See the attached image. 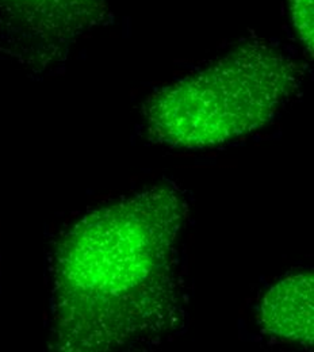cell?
<instances>
[{
	"mask_svg": "<svg viewBox=\"0 0 314 352\" xmlns=\"http://www.w3.org/2000/svg\"><path fill=\"white\" fill-rule=\"evenodd\" d=\"M187 216L163 184L92 212L63 239L54 265V328L69 351H109L175 327L178 240Z\"/></svg>",
	"mask_w": 314,
	"mask_h": 352,
	"instance_id": "cell-1",
	"label": "cell"
},
{
	"mask_svg": "<svg viewBox=\"0 0 314 352\" xmlns=\"http://www.w3.org/2000/svg\"><path fill=\"white\" fill-rule=\"evenodd\" d=\"M298 65L263 44H248L150 95L142 106L148 140L205 149L258 131L294 95Z\"/></svg>",
	"mask_w": 314,
	"mask_h": 352,
	"instance_id": "cell-2",
	"label": "cell"
},
{
	"mask_svg": "<svg viewBox=\"0 0 314 352\" xmlns=\"http://www.w3.org/2000/svg\"><path fill=\"white\" fill-rule=\"evenodd\" d=\"M314 276L293 274L282 279L265 296L260 308L263 329L272 336L313 347Z\"/></svg>",
	"mask_w": 314,
	"mask_h": 352,
	"instance_id": "cell-3",
	"label": "cell"
},
{
	"mask_svg": "<svg viewBox=\"0 0 314 352\" xmlns=\"http://www.w3.org/2000/svg\"><path fill=\"white\" fill-rule=\"evenodd\" d=\"M21 23L49 38L69 37L98 22L107 0H5Z\"/></svg>",
	"mask_w": 314,
	"mask_h": 352,
	"instance_id": "cell-4",
	"label": "cell"
},
{
	"mask_svg": "<svg viewBox=\"0 0 314 352\" xmlns=\"http://www.w3.org/2000/svg\"><path fill=\"white\" fill-rule=\"evenodd\" d=\"M314 0H289V10L297 36L306 53L313 57Z\"/></svg>",
	"mask_w": 314,
	"mask_h": 352,
	"instance_id": "cell-5",
	"label": "cell"
}]
</instances>
